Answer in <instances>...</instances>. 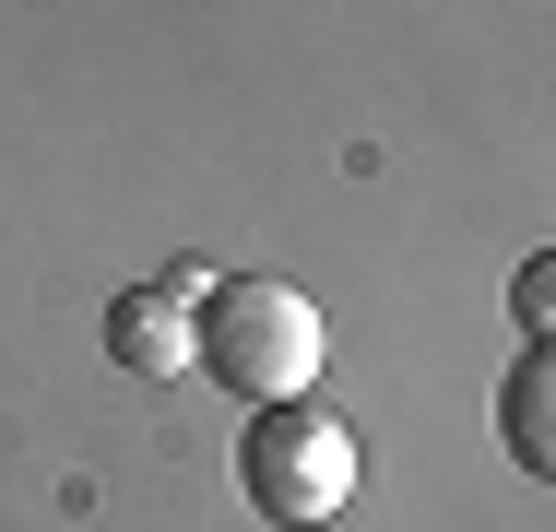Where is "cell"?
Segmentation results:
<instances>
[{
  "label": "cell",
  "mask_w": 556,
  "mask_h": 532,
  "mask_svg": "<svg viewBox=\"0 0 556 532\" xmlns=\"http://www.w3.org/2000/svg\"><path fill=\"white\" fill-rule=\"evenodd\" d=\"M320 296L308 284H285V273H225V284H202V379L214 391H237L249 415L261 403H308V379H320Z\"/></svg>",
  "instance_id": "cell-1"
},
{
  "label": "cell",
  "mask_w": 556,
  "mask_h": 532,
  "mask_svg": "<svg viewBox=\"0 0 556 532\" xmlns=\"http://www.w3.org/2000/svg\"><path fill=\"white\" fill-rule=\"evenodd\" d=\"M237 497L273 532H320L355 497V426L320 415V403H261L237 438Z\"/></svg>",
  "instance_id": "cell-2"
},
{
  "label": "cell",
  "mask_w": 556,
  "mask_h": 532,
  "mask_svg": "<svg viewBox=\"0 0 556 532\" xmlns=\"http://www.w3.org/2000/svg\"><path fill=\"white\" fill-rule=\"evenodd\" d=\"M108 355L130 379H178L202 355V273H166V284H118L108 296Z\"/></svg>",
  "instance_id": "cell-3"
},
{
  "label": "cell",
  "mask_w": 556,
  "mask_h": 532,
  "mask_svg": "<svg viewBox=\"0 0 556 532\" xmlns=\"http://www.w3.org/2000/svg\"><path fill=\"white\" fill-rule=\"evenodd\" d=\"M497 438H509V461L556 485V343H521L509 355V379H497Z\"/></svg>",
  "instance_id": "cell-4"
},
{
  "label": "cell",
  "mask_w": 556,
  "mask_h": 532,
  "mask_svg": "<svg viewBox=\"0 0 556 532\" xmlns=\"http://www.w3.org/2000/svg\"><path fill=\"white\" fill-rule=\"evenodd\" d=\"M509 319H521L533 343H556V249H533V261L509 273Z\"/></svg>",
  "instance_id": "cell-5"
}]
</instances>
